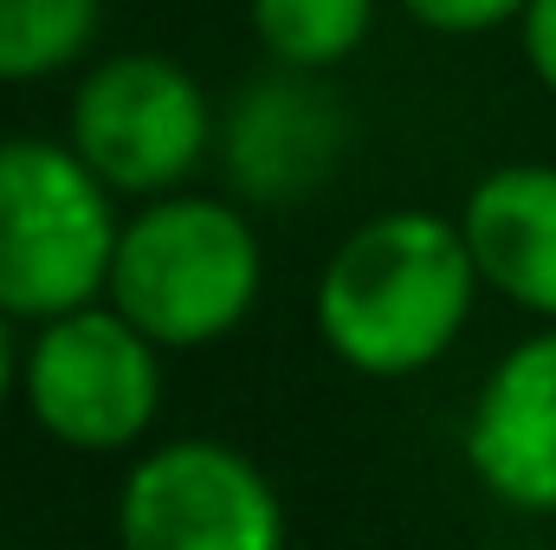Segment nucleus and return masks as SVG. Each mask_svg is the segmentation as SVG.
Wrapping results in <instances>:
<instances>
[{"mask_svg":"<svg viewBox=\"0 0 556 550\" xmlns=\"http://www.w3.org/2000/svg\"><path fill=\"white\" fill-rule=\"evenodd\" d=\"M260 52L285 72H337L376 33V0H247Z\"/></svg>","mask_w":556,"mask_h":550,"instance_id":"10","label":"nucleus"},{"mask_svg":"<svg viewBox=\"0 0 556 550\" xmlns=\"http://www.w3.org/2000/svg\"><path fill=\"white\" fill-rule=\"evenodd\" d=\"M466 473L525 518H556V324L518 337L466 414Z\"/></svg>","mask_w":556,"mask_h":550,"instance_id":"7","label":"nucleus"},{"mask_svg":"<svg viewBox=\"0 0 556 550\" xmlns=\"http://www.w3.org/2000/svg\"><path fill=\"white\" fill-rule=\"evenodd\" d=\"M117 240V195L72 142L0 137V304L20 324L98 304Z\"/></svg>","mask_w":556,"mask_h":550,"instance_id":"3","label":"nucleus"},{"mask_svg":"<svg viewBox=\"0 0 556 550\" xmlns=\"http://www.w3.org/2000/svg\"><path fill=\"white\" fill-rule=\"evenodd\" d=\"M415 26L427 33H446V39H472V33H498V26H518L531 0H395Z\"/></svg>","mask_w":556,"mask_h":550,"instance_id":"12","label":"nucleus"},{"mask_svg":"<svg viewBox=\"0 0 556 550\" xmlns=\"http://www.w3.org/2000/svg\"><path fill=\"white\" fill-rule=\"evenodd\" d=\"M285 499L266 466L214 434H175L117 486V550H285Z\"/></svg>","mask_w":556,"mask_h":550,"instance_id":"6","label":"nucleus"},{"mask_svg":"<svg viewBox=\"0 0 556 550\" xmlns=\"http://www.w3.org/2000/svg\"><path fill=\"white\" fill-rule=\"evenodd\" d=\"M227 168L247 201H298L343 162V111L317 91V72H285L247 85L227 111Z\"/></svg>","mask_w":556,"mask_h":550,"instance_id":"8","label":"nucleus"},{"mask_svg":"<svg viewBox=\"0 0 556 550\" xmlns=\"http://www.w3.org/2000/svg\"><path fill=\"white\" fill-rule=\"evenodd\" d=\"M104 0H0V85L72 72L98 39Z\"/></svg>","mask_w":556,"mask_h":550,"instance_id":"11","label":"nucleus"},{"mask_svg":"<svg viewBox=\"0 0 556 550\" xmlns=\"http://www.w3.org/2000/svg\"><path fill=\"white\" fill-rule=\"evenodd\" d=\"M214 98L168 52H111L78 72L65 142L104 175L117 201H155L194 182L214 149Z\"/></svg>","mask_w":556,"mask_h":550,"instance_id":"5","label":"nucleus"},{"mask_svg":"<svg viewBox=\"0 0 556 550\" xmlns=\"http://www.w3.org/2000/svg\"><path fill=\"white\" fill-rule=\"evenodd\" d=\"M459 234L485 291L556 324V162H498L459 201Z\"/></svg>","mask_w":556,"mask_h":550,"instance_id":"9","label":"nucleus"},{"mask_svg":"<svg viewBox=\"0 0 556 550\" xmlns=\"http://www.w3.org/2000/svg\"><path fill=\"white\" fill-rule=\"evenodd\" d=\"M266 285L260 227L220 195H155L124 214L111 260V304L162 350H207L233 337Z\"/></svg>","mask_w":556,"mask_h":550,"instance_id":"2","label":"nucleus"},{"mask_svg":"<svg viewBox=\"0 0 556 550\" xmlns=\"http://www.w3.org/2000/svg\"><path fill=\"white\" fill-rule=\"evenodd\" d=\"M162 343L111 298L33 324L20 363V402L33 427L72 453H130L162 421L168 370Z\"/></svg>","mask_w":556,"mask_h":550,"instance_id":"4","label":"nucleus"},{"mask_svg":"<svg viewBox=\"0 0 556 550\" xmlns=\"http://www.w3.org/2000/svg\"><path fill=\"white\" fill-rule=\"evenodd\" d=\"M518 33H525V65H531V78L556 98V0H531L525 20H518Z\"/></svg>","mask_w":556,"mask_h":550,"instance_id":"13","label":"nucleus"},{"mask_svg":"<svg viewBox=\"0 0 556 550\" xmlns=\"http://www.w3.org/2000/svg\"><path fill=\"white\" fill-rule=\"evenodd\" d=\"M479 291L485 278L459 214L446 221L427 208H389L337 240L311 291V317L343 370L369 383H408L466 337Z\"/></svg>","mask_w":556,"mask_h":550,"instance_id":"1","label":"nucleus"},{"mask_svg":"<svg viewBox=\"0 0 556 550\" xmlns=\"http://www.w3.org/2000/svg\"><path fill=\"white\" fill-rule=\"evenodd\" d=\"M20 363H26V350H20V317L0 304V409L20 396Z\"/></svg>","mask_w":556,"mask_h":550,"instance_id":"14","label":"nucleus"}]
</instances>
